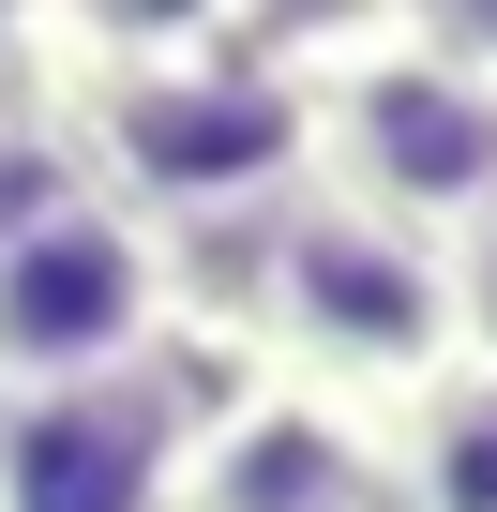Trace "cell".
<instances>
[{"label": "cell", "mask_w": 497, "mask_h": 512, "mask_svg": "<svg viewBox=\"0 0 497 512\" xmlns=\"http://www.w3.org/2000/svg\"><path fill=\"white\" fill-rule=\"evenodd\" d=\"M61 136H76L91 196H121L166 241L302 196V91L272 61H241V16H196V46H166V61L61 76Z\"/></svg>", "instance_id": "6da1fadb"}, {"label": "cell", "mask_w": 497, "mask_h": 512, "mask_svg": "<svg viewBox=\"0 0 497 512\" xmlns=\"http://www.w3.org/2000/svg\"><path fill=\"white\" fill-rule=\"evenodd\" d=\"M166 347H181V272H166V226H136L121 196H61L0 256V407L136 377Z\"/></svg>", "instance_id": "7a4b0ae2"}, {"label": "cell", "mask_w": 497, "mask_h": 512, "mask_svg": "<svg viewBox=\"0 0 497 512\" xmlns=\"http://www.w3.org/2000/svg\"><path fill=\"white\" fill-rule=\"evenodd\" d=\"M196 407L211 392L181 362H136V377H76V392L0 407V512H166Z\"/></svg>", "instance_id": "3957f363"}, {"label": "cell", "mask_w": 497, "mask_h": 512, "mask_svg": "<svg viewBox=\"0 0 497 512\" xmlns=\"http://www.w3.org/2000/svg\"><path fill=\"white\" fill-rule=\"evenodd\" d=\"M166 512H392V452L332 392L226 377L196 407V437H181V497Z\"/></svg>", "instance_id": "277c9868"}, {"label": "cell", "mask_w": 497, "mask_h": 512, "mask_svg": "<svg viewBox=\"0 0 497 512\" xmlns=\"http://www.w3.org/2000/svg\"><path fill=\"white\" fill-rule=\"evenodd\" d=\"M377 452H392V512H497V362L422 377L377 422Z\"/></svg>", "instance_id": "5b68a950"}, {"label": "cell", "mask_w": 497, "mask_h": 512, "mask_svg": "<svg viewBox=\"0 0 497 512\" xmlns=\"http://www.w3.org/2000/svg\"><path fill=\"white\" fill-rule=\"evenodd\" d=\"M61 196H91V166H76V136H61V91H46V106H0V256H16Z\"/></svg>", "instance_id": "8992f818"}, {"label": "cell", "mask_w": 497, "mask_h": 512, "mask_svg": "<svg viewBox=\"0 0 497 512\" xmlns=\"http://www.w3.org/2000/svg\"><path fill=\"white\" fill-rule=\"evenodd\" d=\"M437 272H452V362H497V211L437 256Z\"/></svg>", "instance_id": "52a82bcc"}]
</instances>
